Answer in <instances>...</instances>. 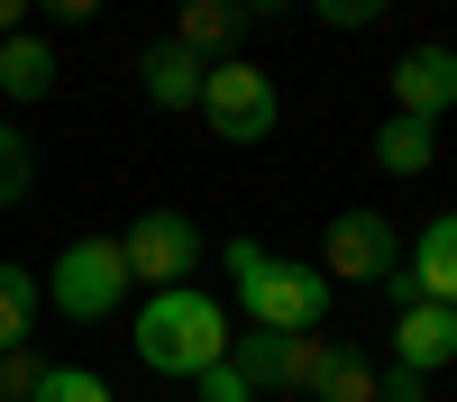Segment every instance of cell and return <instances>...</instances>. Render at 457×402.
Masks as SVG:
<instances>
[{"label": "cell", "mask_w": 457, "mask_h": 402, "mask_svg": "<svg viewBox=\"0 0 457 402\" xmlns=\"http://www.w3.org/2000/svg\"><path fill=\"white\" fill-rule=\"evenodd\" d=\"M129 329H137V357L156 365V375H183V384H193L202 365H220V357H228V339H238V320H228L202 283H165V292H156V302H146Z\"/></svg>", "instance_id": "1"}, {"label": "cell", "mask_w": 457, "mask_h": 402, "mask_svg": "<svg viewBox=\"0 0 457 402\" xmlns=\"http://www.w3.org/2000/svg\"><path fill=\"white\" fill-rule=\"evenodd\" d=\"M202 128L211 137H228V146H256V137H275V119H284V92H275V73L265 64H238V55H220L211 73H202Z\"/></svg>", "instance_id": "2"}, {"label": "cell", "mask_w": 457, "mask_h": 402, "mask_svg": "<svg viewBox=\"0 0 457 402\" xmlns=\"http://www.w3.org/2000/svg\"><path fill=\"white\" fill-rule=\"evenodd\" d=\"M238 320L247 329H320L329 320V275L293 256H256L238 275Z\"/></svg>", "instance_id": "3"}, {"label": "cell", "mask_w": 457, "mask_h": 402, "mask_svg": "<svg viewBox=\"0 0 457 402\" xmlns=\"http://www.w3.org/2000/svg\"><path fill=\"white\" fill-rule=\"evenodd\" d=\"M129 302V247L120 238H73L55 256V311L64 320H110Z\"/></svg>", "instance_id": "4"}, {"label": "cell", "mask_w": 457, "mask_h": 402, "mask_svg": "<svg viewBox=\"0 0 457 402\" xmlns=\"http://www.w3.org/2000/svg\"><path fill=\"white\" fill-rule=\"evenodd\" d=\"M394 256H403V238H394L385 210H338L329 229H320V275L329 283H385Z\"/></svg>", "instance_id": "5"}, {"label": "cell", "mask_w": 457, "mask_h": 402, "mask_svg": "<svg viewBox=\"0 0 457 402\" xmlns=\"http://www.w3.org/2000/svg\"><path fill=\"white\" fill-rule=\"evenodd\" d=\"M120 247H129V283H156L165 292V283H193L202 275V229L183 210H146Z\"/></svg>", "instance_id": "6"}, {"label": "cell", "mask_w": 457, "mask_h": 402, "mask_svg": "<svg viewBox=\"0 0 457 402\" xmlns=\"http://www.w3.org/2000/svg\"><path fill=\"white\" fill-rule=\"evenodd\" d=\"M394 110H411V119L457 110V55L448 46H403L394 55Z\"/></svg>", "instance_id": "7"}, {"label": "cell", "mask_w": 457, "mask_h": 402, "mask_svg": "<svg viewBox=\"0 0 457 402\" xmlns=\"http://www.w3.org/2000/svg\"><path fill=\"white\" fill-rule=\"evenodd\" d=\"M457 357V311L448 302H411L394 320V365H421V375H439V365Z\"/></svg>", "instance_id": "8"}, {"label": "cell", "mask_w": 457, "mask_h": 402, "mask_svg": "<svg viewBox=\"0 0 457 402\" xmlns=\"http://www.w3.org/2000/svg\"><path fill=\"white\" fill-rule=\"evenodd\" d=\"M202 73H211V64H202L193 46H174V37H156V46L137 55V83H146L156 110H193V101H202Z\"/></svg>", "instance_id": "9"}, {"label": "cell", "mask_w": 457, "mask_h": 402, "mask_svg": "<svg viewBox=\"0 0 457 402\" xmlns=\"http://www.w3.org/2000/svg\"><path fill=\"white\" fill-rule=\"evenodd\" d=\"M329 357H338V339H320V329H275V375H265V393L312 402L320 375H329Z\"/></svg>", "instance_id": "10"}, {"label": "cell", "mask_w": 457, "mask_h": 402, "mask_svg": "<svg viewBox=\"0 0 457 402\" xmlns=\"http://www.w3.org/2000/svg\"><path fill=\"white\" fill-rule=\"evenodd\" d=\"M403 266L421 275V302H448V311H457V210L430 219L421 247H403Z\"/></svg>", "instance_id": "11"}, {"label": "cell", "mask_w": 457, "mask_h": 402, "mask_svg": "<svg viewBox=\"0 0 457 402\" xmlns=\"http://www.w3.org/2000/svg\"><path fill=\"white\" fill-rule=\"evenodd\" d=\"M46 92H55V46L37 28L0 37V101H46Z\"/></svg>", "instance_id": "12"}, {"label": "cell", "mask_w": 457, "mask_h": 402, "mask_svg": "<svg viewBox=\"0 0 457 402\" xmlns=\"http://www.w3.org/2000/svg\"><path fill=\"white\" fill-rule=\"evenodd\" d=\"M375 165H385V174H430L439 165V119H411V110H394V119L385 128H375Z\"/></svg>", "instance_id": "13"}, {"label": "cell", "mask_w": 457, "mask_h": 402, "mask_svg": "<svg viewBox=\"0 0 457 402\" xmlns=\"http://www.w3.org/2000/svg\"><path fill=\"white\" fill-rule=\"evenodd\" d=\"M238 37H247L238 0H183V10H174V46H193V55H228Z\"/></svg>", "instance_id": "14"}, {"label": "cell", "mask_w": 457, "mask_h": 402, "mask_svg": "<svg viewBox=\"0 0 457 402\" xmlns=\"http://www.w3.org/2000/svg\"><path fill=\"white\" fill-rule=\"evenodd\" d=\"M37 302H46V283H37L28 266H0V348H28Z\"/></svg>", "instance_id": "15"}, {"label": "cell", "mask_w": 457, "mask_h": 402, "mask_svg": "<svg viewBox=\"0 0 457 402\" xmlns=\"http://www.w3.org/2000/svg\"><path fill=\"white\" fill-rule=\"evenodd\" d=\"M28 402H110V384L92 375V365H46V375L28 384Z\"/></svg>", "instance_id": "16"}, {"label": "cell", "mask_w": 457, "mask_h": 402, "mask_svg": "<svg viewBox=\"0 0 457 402\" xmlns=\"http://www.w3.org/2000/svg\"><path fill=\"white\" fill-rule=\"evenodd\" d=\"M312 402H375V365L357 357V348H338L329 357V375H320V393Z\"/></svg>", "instance_id": "17"}, {"label": "cell", "mask_w": 457, "mask_h": 402, "mask_svg": "<svg viewBox=\"0 0 457 402\" xmlns=\"http://www.w3.org/2000/svg\"><path fill=\"white\" fill-rule=\"evenodd\" d=\"M28 165H37V156H28V137H19V128H0V210L28 201V183H37Z\"/></svg>", "instance_id": "18"}, {"label": "cell", "mask_w": 457, "mask_h": 402, "mask_svg": "<svg viewBox=\"0 0 457 402\" xmlns=\"http://www.w3.org/2000/svg\"><path fill=\"white\" fill-rule=\"evenodd\" d=\"M193 384H202V402H256V384H247V375H238L228 357H220V365H202Z\"/></svg>", "instance_id": "19"}, {"label": "cell", "mask_w": 457, "mask_h": 402, "mask_svg": "<svg viewBox=\"0 0 457 402\" xmlns=\"http://www.w3.org/2000/svg\"><path fill=\"white\" fill-rule=\"evenodd\" d=\"M312 19H320V28H375V19H385V0H312Z\"/></svg>", "instance_id": "20"}, {"label": "cell", "mask_w": 457, "mask_h": 402, "mask_svg": "<svg viewBox=\"0 0 457 402\" xmlns=\"http://www.w3.org/2000/svg\"><path fill=\"white\" fill-rule=\"evenodd\" d=\"M37 375H46V365H37V348H0V393H10V402H28Z\"/></svg>", "instance_id": "21"}, {"label": "cell", "mask_w": 457, "mask_h": 402, "mask_svg": "<svg viewBox=\"0 0 457 402\" xmlns=\"http://www.w3.org/2000/svg\"><path fill=\"white\" fill-rule=\"evenodd\" d=\"M375 402H430V375L421 365H385V375H375Z\"/></svg>", "instance_id": "22"}, {"label": "cell", "mask_w": 457, "mask_h": 402, "mask_svg": "<svg viewBox=\"0 0 457 402\" xmlns=\"http://www.w3.org/2000/svg\"><path fill=\"white\" fill-rule=\"evenodd\" d=\"M385 292H394V311H411V302H421V275H411L403 256H394V275H385Z\"/></svg>", "instance_id": "23"}, {"label": "cell", "mask_w": 457, "mask_h": 402, "mask_svg": "<svg viewBox=\"0 0 457 402\" xmlns=\"http://www.w3.org/2000/svg\"><path fill=\"white\" fill-rule=\"evenodd\" d=\"M37 10H46L55 28H73V19H92V10H101V0H37Z\"/></svg>", "instance_id": "24"}, {"label": "cell", "mask_w": 457, "mask_h": 402, "mask_svg": "<svg viewBox=\"0 0 457 402\" xmlns=\"http://www.w3.org/2000/svg\"><path fill=\"white\" fill-rule=\"evenodd\" d=\"M19 19H28V0H0V37H19Z\"/></svg>", "instance_id": "25"}, {"label": "cell", "mask_w": 457, "mask_h": 402, "mask_svg": "<svg viewBox=\"0 0 457 402\" xmlns=\"http://www.w3.org/2000/svg\"><path fill=\"white\" fill-rule=\"evenodd\" d=\"M238 10H247V19H275V10H284V0H238Z\"/></svg>", "instance_id": "26"}, {"label": "cell", "mask_w": 457, "mask_h": 402, "mask_svg": "<svg viewBox=\"0 0 457 402\" xmlns=\"http://www.w3.org/2000/svg\"><path fill=\"white\" fill-rule=\"evenodd\" d=\"M0 402H10V393H0Z\"/></svg>", "instance_id": "27"}]
</instances>
